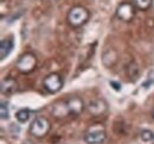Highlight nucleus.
<instances>
[{
	"instance_id": "1",
	"label": "nucleus",
	"mask_w": 154,
	"mask_h": 144,
	"mask_svg": "<svg viewBox=\"0 0 154 144\" xmlns=\"http://www.w3.org/2000/svg\"><path fill=\"white\" fill-rule=\"evenodd\" d=\"M89 17H90V13L85 7L75 6L69 11L66 19H68V23H69L70 26L77 29V27L83 26L87 21H89Z\"/></svg>"
},
{
	"instance_id": "2",
	"label": "nucleus",
	"mask_w": 154,
	"mask_h": 144,
	"mask_svg": "<svg viewBox=\"0 0 154 144\" xmlns=\"http://www.w3.org/2000/svg\"><path fill=\"white\" fill-rule=\"evenodd\" d=\"M16 67H17V69L21 74L32 73L37 67V57H36V55L32 54V53H25L24 55L20 56L19 60L17 61Z\"/></svg>"
},
{
	"instance_id": "3",
	"label": "nucleus",
	"mask_w": 154,
	"mask_h": 144,
	"mask_svg": "<svg viewBox=\"0 0 154 144\" xmlns=\"http://www.w3.org/2000/svg\"><path fill=\"white\" fill-rule=\"evenodd\" d=\"M84 142L87 144H102L107 138V133L103 126L94 125L84 133Z\"/></svg>"
},
{
	"instance_id": "4",
	"label": "nucleus",
	"mask_w": 154,
	"mask_h": 144,
	"mask_svg": "<svg viewBox=\"0 0 154 144\" xmlns=\"http://www.w3.org/2000/svg\"><path fill=\"white\" fill-rule=\"evenodd\" d=\"M50 127H51V124L45 117H37L31 123L29 131L32 136H35L37 138H42L49 133Z\"/></svg>"
},
{
	"instance_id": "5",
	"label": "nucleus",
	"mask_w": 154,
	"mask_h": 144,
	"mask_svg": "<svg viewBox=\"0 0 154 144\" xmlns=\"http://www.w3.org/2000/svg\"><path fill=\"white\" fill-rule=\"evenodd\" d=\"M43 86L45 88V91L48 93H51V94H55L58 93L63 86H64V81L62 79V76L57 74V73H52V74H49L44 81H43Z\"/></svg>"
},
{
	"instance_id": "6",
	"label": "nucleus",
	"mask_w": 154,
	"mask_h": 144,
	"mask_svg": "<svg viewBox=\"0 0 154 144\" xmlns=\"http://www.w3.org/2000/svg\"><path fill=\"white\" fill-rule=\"evenodd\" d=\"M116 16L122 21H132L135 17V6L131 2H122L116 8Z\"/></svg>"
},
{
	"instance_id": "7",
	"label": "nucleus",
	"mask_w": 154,
	"mask_h": 144,
	"mask_svg": "<svg viewBox=\"0 0 154 144\" xmlns=\"http://www.w3.org/2000/svg\"><path fill=\"white\" fill-rule=\"evenodd\" d=\"M88 111L93 116H102L108 111V104L103 99H95L89 103Z\"/></svg>"
},
{
	"instance_id": "8",
	"label": "nucleus",
	"mask_w": 154,
	"mask_h": 144,
	"mask_svg": "<svg viewBox=\"0 0 154 144\" xmlns=\"http://www.w3.org/2000/svg\"><path fill=\"white\" fill-rule=\"evenodd\" d=\"M66 104H68L69 112H70V114H72V116H78V114H81V113L83 112V110H84V101H83V99L79 98V97H77V95L69 98V99L66 100Z\"/></svg>"
},
{
	"instance_id": "9",
	"label": "nucleus",
	"mask_w": 154,
	"mask_h": 144,
	"mask_svg": "<svg viewBox=\"0 0 154 144\" xmlns=\"http://www.w3.org/2000/svg\"><path fill=\"white\" fill-rule=\"evenodd\" d=\"M0 91H1V94L4 95H12L18 91V82L13 78H7L2 80Z\"/></svg>"
},
{
	"instance_id": "10",
	"label": "nucleus",
	"mask_w": 154,
	"mask_h": 144,
	"mask_svg": "<svg viewBox=\"0 0 154 144\" xmlns=\"http://www.w3.org/2000/svg\"><path fill=\"white\" fill-rule=\"evenodd\" d=\"M52 114L56 117V118H65L70 114L69 112V108H68V104H66V100L64 101H58L52 107Z\"/></svg>"
},
{
	"instance_id": "11",
	"label": "nucleus",
	"mask_w": 154,
	"mask_h": 144,
	"mask_svg": "<svg viewBox=\"0 0 154 144\" xmlns=\"http://www.w3.org/2000/svg\"><path fill=\"white\" fill-rule=\"evenodd\" d=\"M14 48V41L12 37L10 38H6V40H2L0 43V59L1 60H5L10 54L11 51L13 50Z\"/></svg>"
},
{
	"instance_id": "12",
	"label": "nucleus",
	"mask_w": 154,
	"mask_h": 144,
	"mask_svg": "<svg viewBox=\"0 0 154 144\" xmlns=\"http://www.w3.org/2000/svg\"><path fill=\"white\" fill-rule=\"evenodd\" d=\"M127 75H128V78L132 80V81H135L136 79H137V76L140 75V69H139V67H137V64L136 63H131L128 67H127Z\"/></svg>"
},
{
	"instance_id": "13",
	"label": "nucleus",
	"mask_w": 154,
	"mask_h": 144,
	"mask_svg": "<svg viewBox=\"0 0 154 144\" xmlns=\"http://www.w3.org/2000/svg\"><path fill=\"white\" fill-rule=\"evenodd\" d=\"M30 116H31V112H30L29 110H26V108L19 110V111L16 113V118H17V120H18L19 123H26V122L29 120Z\"/></svg>"
},
{
	"instance_id": "14",
	"label": "nucleus",
	"mask_w": 154,
	"mask_h": 144,
	"mask_svg": "<svg viewBox=\"0 0 154 144\" xmlns=\"http://www.w3.org/2000/svg\"><path fill=\"white\" fill-rule=\"evenodd\" d=\"M135 7L141 10V11H146L152 6L153 0H133Z\"/></svg>"
},
{
	"instance_id": "15",
	"label": "nucleus",
	"mask_w": 154,
	"mask_h": 144,
	"mask_svg": "<svg viewBox=\"0 0 154 144\" xmlns=\"http://www.w3.org/2000/svg\"><path fill=\"white\" fill-rule=\"evenodd\" d=\"M0 117L2 120H7L10 118V110H8V105L7 103L2 101L0 105Z\"/></svg>"
},
{
	"instance_id": "16",
	"label": "nucleus",
	"mask_w": 154,
	"mask_h": 144,
	"mask_svg": "<svg viewBox=\"0 0 154 144\" xmlns=\"http://www.w3.org/2000/svg\"><path fill=\"white\" fill-rule=\"evenodd\" d=\"M140 137L143 142H152L154 141V132L151 130H143V131H141Z\"/></svg>"
},
{
	"instance_id": "17",
	"label": "nucleus",
	"mask_w": 154,
	"mask_h": 144,
	"mask_svg": "<svg viewBox=\"0 0 154 144\" xmlns=\"http://www.w3.org/2000/svg\"><path fill=\"white\" fill-rule=\"evenodd\" d=\"M153 83H154V70H152V72H149V74H148L147 81L142 83V86H143L145 88H148V87H151V85H153Z\"/></svg>"
},
{
	"instance_id": "18",
	"label": "nucleus",
	"mask_w": 154,
	"mask_h": 144,
	"mask_svg": "<svg viewBox=\"0 0 154 144\" xmlns=\"http://www.w3.org/2000/svg\"><path fill=\"white\" fill-rule=\"evenodd\" d=\"M109 85L115 89V91H121V83L119 82H115V81H110L109 82Z\"/></svg>"
},
{
	"instance_id": "19",
	"label": "nucleus",
	"mask_w": 154,
	"mask_h": 144,
	"mask_svg": "<svg viewBox=\"0 0 154 144\" xmlns=\"http://www.w3.org/2000/svg\"><path fill=\"white\" fill-rule=\"evenodd\" d=\"M152 116H153V118H154V108H153V111H152Z\"/></svg>"
}]
</instances>
